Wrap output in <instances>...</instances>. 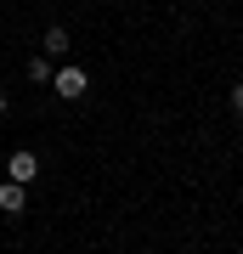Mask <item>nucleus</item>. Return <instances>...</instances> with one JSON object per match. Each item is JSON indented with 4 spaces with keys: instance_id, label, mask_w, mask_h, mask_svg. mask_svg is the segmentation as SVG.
<instances>
[{
    "instance_id": "f257e3e1",
    "label": "nucleus",
    "mask_w": 243,
    "mask_h": 254,
    "mask_svg": "<svg viewBox=\"0 0 243 254\" xmlns=\"http://www.w3.org/2000/svg\"><path fill=\"white\" fill-rule=\"evenodd\" d=\"M51 91L63 96V102H80V96L90 91V73H85V68H74V63H63V68L51 73Z\"/></svg>"
},
{
    "instance_id": "f03ea898",
    "label": "nucleus",
    "mask_w": 243,
    "mask_h": 254,
    "mask_svg": "<svg viewBox=\"0 0 243 254\" xmlns=\"http://www.w3.org/2000/svg\"><path fill=\"white\" fill-rule=\"evenodd\" d=\"M6 175H11V181H17V187H28V181H34V175H40V158L28 153V147H17V153L6 158Z\"/></svg>"
},
{
    "instance_id": "7ed1b4c3",
    "label": "nucleus",
    "mask_w": 243,
    "mask_h": 254,
    "mask_svg": "<svg viewBox=\"0 0 243 254\" xmlns=\"http://www.w3.org/2000/svg\"><path fill=\"white\" fill-rule=\"evenodd\" d=\"M40 57H68V46H74V40H68V28L63 23H51V28H45V34H40Z\"/></svg>"
},
{
    "instance_id": "20e7f679",
    "label": "nucleus",
    "mask_w": 243,
    "mask_h": 254,
    "mask_svg": "<svg viewBox=\"0 0 243 254\" xmlns=\"http://www.w3.org/2000/svg\"><path fill=\"white\" fill-rule=\"evenodd\" d=\"M0 209H6V215H23V209H28V187L6 181V187H0Z\"/></svg>"
},
{
    "instance_id": "39448f33",
    "label": "nucleus",
    "mask_w": 243,
    "mask_h": 254,
    "mask_svg": "<svg viewBox=\"0 0 243 254\" xmlns=\"http://www.w3.org/2000/svg\"><path fill=\"white\" fill-rule=\"evenodd\" d=\"M51 57H28V79H34V85H51Z\"/></svg>"
},
{
    "instance_id": "423d86ee",
    "label": "nucleus",
    "mask_w": 243,
    "mask_h": 254,
    "mask_svg": "<svg viewBox=\"0 0 243 254\" xmlns=\"http://www.w3.org/2000/svg\"><path fill=\"white\" fill-rule=\"evenodd\" d=\"M232 113L243 119V85H232Z\"/></svg>"
},
{
    "instance_id": "0eeeda50",
    "label": "nucleus",
    "mask_w": 243,
    "mask_h": 254,
    "mask_svg": "<svg viewBox=\"0 0 243 254\" xmlns=\"http://www.w3.org/2000/svg\"><path fill=\"white\" fill-rule=\"evenodd\" d=\"M0 113H6V91H0Z\"/></svg>"
}]
</instances>
